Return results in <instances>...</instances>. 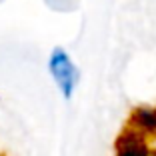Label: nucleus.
I'll list each match as a JSON object with an SVG mask.
<instances>
[{
    "label": "nucleus",
    "instance_id": "obj_1",
    "mask_svg": "<svg viewBox=\"0 0 156 156\" xmlns=\"http://www.w3.org/2000/svg\"><path fill=\"white\" fill-rule=\"evenodd\" d=\"M48 68H50V74L54 78L56 86L62 92V96L70 98L74 94L76 84H78V70L74 66V62L70 60V56L66 54L64 48H54L52 50Z\"/></svg>",
    "mask_w": 156,
    "mask_h": 156
},
{
    "label": "nucleus",
    "instance_id": "obj_2",
    "mask_svg": "<svg viewBox=\"0 0 156 156\" xmlns=\"http://www.w3.org/2000/svg\"><path fill=\"white\" fill-rule=\"evenodd\" d=\"M134 122L146 130H156V110L152 108H140L134 112Z\"/></svg>",
    "mask_w": 156,
    "mask_h": 156
}]
</instances>
